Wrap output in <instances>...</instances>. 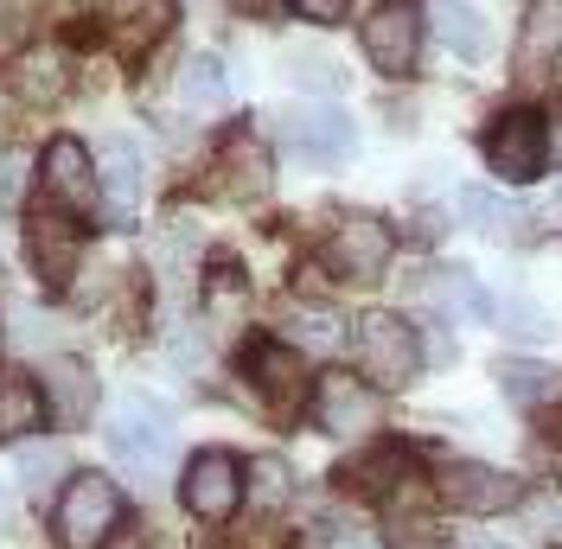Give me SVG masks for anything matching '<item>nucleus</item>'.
<instances>
[{
    "mask_svg": "<svg viewBox=\"0 0 562 549\" xmlns=\"http://www.w3.org/2000/svg\"><path fill=\"white\" fill-rule=\"evenodd\" d=\"M294 13L314 20V26H339V20L351 13V0H294Z\"/></svg>",
    "mask_w": 562,
    "mask_h": 549,
    "instance_id": "obj_32",
    "label": "nucleus"
},
{
    "mask_svg": "<svg viewBox=\"0 0 562 549\" xmlns=\"http://www.w3.org/2000/svg\"><path fill=\"white\" fill-rule=\"evenodd\" d=\"M38 396H45V415H58L65 428H77L97 410V378H90L83 358H52L45 378H38Z\"/></svg>",
    "mask_w": 562,
    "mask_h": 549,
    "instance_id": "obj_12",
    "label": "nucleus"
},
{
    "mask_svg": "<svg viewBox=\"0 0 562 549\" xmlns=\"http://www.w3.org/2000/svg\"><path fill=\"white\" fill-rule=\"evenodd\" d=\"M45 422V396L26 378H0V441H26Z\"/></svg>",
    "mask_w": 562,
    "mask_h": 549,
    "instance_id": "obj_20",
    "label": "nucleus"
},
{
    "mask_svg": "<svg viewBox=\"0 0 562 549\" xmlns=\"http://www.w3.org/2000/svg\"><path fill=\"white\" fill-rule=\"evenodd\" d=\"M288 333L301 345H314V351H333V345H339V313L301 301V307H288Z\"/></svg>",
    "mask_w": 562,
    "mask_h": 549,
    "instance_id": "obj_27",
    "label": "nucleus"
},
{
    "mask_svg": "<svg viewBox=\"0 0 562 549\" xmlns=\"http://www.w3.org/2000/svg\"><path fill=\"white\" fill-rule=\"evenodd\" d=\"M58 473H70V453L58 441L20 447V480H26V492H33V498H52V492H58Z\"/></svg>",
    "mask_w": 562,
    "mask_h": 549,
    "instance_id": "obj_23",
    "label": "nucleus"
},
{
    "mask_svg": "<svg viewBox=\"0 0 562 549\" xmlns=\"http://www.w3.org/2000/svg\"><path fill=\"white\" fill-rule=\"evenodd\" d=\"M7 524H13V492L0 485V530H7Z\"/></svg>",
    "mask_w": 562,
    "mask_h": 549,
    "instance_id": "obj_34",
    "label": "nucleus"
},
{
    "mask_svg": "<svg viewBox=\"0 0 562 549\" xmlns=\"http://www.w3.org/2000/svg\"><path fill=\"white\" fill-rule=\"evenodd\" d=\"M403 473H409V453H403V447H371V453H364V460H351V467H339V480L351 485V492H364V498H384L390 485L403 480Z\"/></svg>",
    "mask_w": 562,
    "mask_h": 549,
    "instance_id": "obj_19",
    "label": "nucleus"
},
{
    "mask_svg": "<svg viewBox=\"0 0 562 549\" xmlns=\"http://www.w3.org/2000/svg\"><path fill=\"white\" fill-rule=\"evenodd\" d=\"M122 524V492L109 473H77L52 512V530H58V549H103Z\"/></svg>",
    "mask_w": 562,
    "mask_h": 549,
    "instance_id": "obj_3",
    "label": "nucleus"
},
{
    "mask_svg": "<svg viewBox=\"0 0 562 549\" xmlns=\"http://www.w3.org/2000/svg\"><path fill=\"white\" fill-rule=\"evenodd\" d=\"M20 186H26V154L7 147V154H0V211L20 205Z\"/></svg>",
    "mask_w": 562,
    "mask_h": 549,
    "instance_id": "obj_31",
    "label": "nucleus"
},
{
    "mask_svg": "<svg viewBox=\"0 0 562 549\" xmlns=\"http://www.w3.org/2000/svg\"><path fill=\"white\" fill-rule=\"evenodd\" d=\"M26 249H33V269L45 274L52 288H65L70 274H77V249H83V237L70 231V217L45 211V217H33V231H26Z\"/></svg>",
    "mask_w": 562,
    "mask_h": 549,
    "instance_id": "obj_14",
    "label": "nucleus"
},
{
    "mask_svg": "<svg viewBox=\"0 0 562 549\" xmlns=\"http://www.w3.org/2000/svg\"><path fill=\"white\" fill-rule=\"evenodd\" d=\"M179 498H186V512L199 517V524H224V517L244 505V460L224 453V447L192 453V467L179 480Z\"/></svg>",
    "mask_w": 562,
    "mask_h": 549,
    "instance_id": "obj_7",
    "label": "nucleus"
},
{
    "mask_svg": "<svg viewBox=\"0 0 562 549\" xmlns=\"http://www.w3.org/2000/svg\"><path fill=\"white\" fill-rule=\"evenodd\" d=\"M435 492H441V505H454L467 517H498V512H512V505H525V480L498 473L486 460H448Z\"/></svg>",
    "mask_w": 562,
    "mask_h": 549,
    "instance_id": "obj_8",
    "label": "nucleus"
},
{
    "mask_svg": "<svg viewBox=\"0 0 562 549\" xmlns=\"http://www.w3.org/2000/svg\"><path fill=\"white\" fill-rule=\"evenodd\" d=\"M97 205L109 211V224H135L147 205V167H140V147L128 135L103 141V160H97Z\"/></svg>",
    "mask_w": 562,
    "mask_h": 549,
    "instance_id": "obj_10",
    "label": "nucleus"
},
{
    "mask_svg": "<svg viewBox=\"0 0 562 549\" xmlns=\"http://www.w3.org/2000/svg\"><path fill=\"white\" fill-rule=\"evenodd\" d=\"M288 77L301 90H319V97H339L346 90V70L333 65V58H319V52H288Z\"/></svg>",
    "mask_w": 562,
    "mask_h": 549,
    "instance_id": "obj_28",
    "label": "nucleus"
},
{
    "mask_svg": "<svg viewBox=\"0 0 562 549\" xmlns=\"http://www.w3.org/2000/svg\"><path fill=\"white\" fill-rule=\"evenodd\" d=\"M276 135L294 160H314V167H333V160H351L358 147V128H351L346 109L333 103H294L276 115Z\"/></svg>",
    "mask_w": 562,
    "mask_h": 549,
    "instance_id": "obj_5",
    "label": "nucleus"
},
{
    "mask_svg": "<svg viewBox=\"0 0 562 549\" xmlns=\"http://www.w3.org/2000/svg\"><path fill=\"white\" fill-rule=\"evenodd\" d=\"M249 378H256V390L276 403V410H294L301 396H307V378H301V358L288 351V345H256L249 351Z\"/></svg>",
    "mask_w": 562,
    "mask_h": 549,
    "instance_id": "obj_16",
    "label": "nucleus"
},
{
    "mask_svg": "<svg viewBox=\"0 0 562 549\" xmlns=\"http://www.w3.org/2000/svg\"><path fill=\"white\" fill-rule=\"evenodd\" d=\"M460 211L473 217V231H480V237H512V224H518V211L505 205L498 192H486V186H473V192H460Z\"/></svg>",
    "mask_w": 562,
    "mask_h": 549,
    "instance_id": "obj_26",
    "label": "nucleus"
},
{
    "mask_svg": "<svg viewBox=\"0 0 562 549\" xmlns=\"http://www.w3.org/2000/svg\"><path fill=\"white\" fill-rule=\"evenodd\" d=\"M473 549H492V544H473Z\"/></svg>",
    "mask_w": 562,
    "mask_h": 549,
    "instance_id": "obj_35",
    "label": "nucleus"
},
{
    "mask_svg": "<svg viewBox=\"0 0 562 549\" xmlns=\"http://www.w3.org/2000/svg\"><path fill=\"white\" fill-rule=\"evenodd\" d=\"M498 320H505V333H512V339H550V313L530 307V301H505Z\"/></svg>",
    "mask_w": 562,
    "mask_h": 549,
    "instance_id": "obj_29",
    "label": "nucleus"
},
{
    "mask_svg": "<svg viewBox=\"0 0 562 549\" xmlns=\"http://www.w3.org/2000/svg\"><path fill=\"white\" fill-rule=\"evenodd\" d=\"M224 172H231V179H224V192H262V186H269V160H262V147H256V141H231V147H224Z\"/></svg>",
    "mask_w": 562,
    "mask_h": 549,
    "instance_id": "obj_25",
    "label": "nucleus"
},
{
    "mask_svg": "<svg viewBox=\"0 0 562 549\" xmlns=\"http://www.w3.org/2000/svg\"><path fill=\"white\" fill-rule=\"evenodd\" d=\"M498 390H505L512 403H543V396H557V371H550V365H518V358H498Z\"/></svg>",
    "mask_w": 562,
    "mask_h": 549,
    "instance_id": "obj_24",
    "label": "nucleus"
},
{
    "mask_svg": "<svg viewBox=\"0 0 562 549\" xmlns=\"http://www.w3.org/2000/svg\"><path fill=\"white\" fill-rule=\"evenodd\" d=\"M314 422L326 435H339V441L371 435V428H378V396H371V383L351 378V371H326V378L314 383Z\"/></svg>",
    "mask_w": 562,
    "mask_h": 549,
    "instance_id": "obj_11",
    "label": "nucleus"
},
{
    "mask_svg": "<svg viewBox=\"0 0 562 549\" xmlns=\"http://www.w3.org/2000/svg\"><path fill=\"white\" fill-rule=\"evenodd\" d=\"M103 435H109V453H115L140 485H154V480H167V473H173L179 435H173V415L160 410L154 396H140V390L115 396Z\"/></svg>",
    "mask_w": 562,
    "mask_h": 549,
    "instance_id": "obj_1",
    "label": "nucleus"
},
{
    "mask_svg": "<svg viewBox=\"0 0 562 549\" xmlns=\"http://www.w3.org/2000/svg\"><path fill=\"white\" fill-rule=\"evenodd\" d=\"M390 256H396V237H390L384 217H371V211H346L333 224V237H326V269L339 281H378L390 269Z\"/></svg>",
    "mask_w": 562,
    "mask_h": 549,
    "instance_id": "obj_6",
    "label": "nucleus"
},
{
    "mask_svg": "<svg viewBox=\"0 0 562 549\" xmlns=\"http://www.w3.org/2000/svg\"><path fill=\"white\" fill-rule=\"evenodd\" d=\"M422 7L416 0H378L371 20H364V58L371 70L384 77H409L416 70V52H422Z\"/></svg>",
    "mask_w": 562,
    "mask_h": 549,
    "instance_id": "obj_9",
    "label": "nucleus"
},
{
    "mask_svg": "<svg viewBox=\"0 0 562 549\" xmlns=\"http://www.w3.org/2000/svg\"><path fill=\"white\" fill-rule=\"evenodd\" d=\"M179 103L192 109V115H217V109L231 103V77L217 58H192V65L179 70Z\"/></svg>",
    "mask_w": 562,
    "mask_h": 549,
    "instance_id": "obj_21",
    "label": "nucleus"
},
{
    "mask_svg": "<svg viewBox=\"0 0 562 549\" xmlns=\"http://www.w3.org/2000/svg\"><path fill=\"white\" fill-rule=\"evenodd\" d=\"M244 492H256L262 505H281V498H288V473H281V460H256V480H244Z\"/></svg>",
    "mask_w": 562,
    "mask_h": 549,
    "instance_id": "obj_30",
    "label": "nucleus"
},
{
    "mask_svg": "<svg viewBox=\"0 0 562 549\" xmlns=\"http://www.w3.org/2000/svg\"><path fill=\"white\" fill-rule=\"evenodd\" d=\"M543 435H550V441L562 447V410H543Z\"/></svg>",
    "mask_w": 562,
    "mask_h": 549,
    "instance_id": "obj_33",
    "label": "nucleus"
},
{
    "mask_svg": "<svg viewBox=\"0 0 562 549\" xmlns=\"http://www.w3.org/2000/svg\"><path fill=\"white\" fill-rule=\"evenodd\" d=\"M428 26H435V38L454 58H486V45H492L480 7H467V0H428Z\"/></svg>",
    "mask_w": 562,
    "mask_h": 549,
    "instance_id": "obj_17",
    "label": "nucleus"
},
{
    "mask_svg": "<svg viewBox=\"0 0 562 549\" xmlns=\"http://www.w3.org/2000/svg\"><path fill=\"white\" fill-rule=\"evenodd\" d=\"M486 167L505 179V186H530L550 167V122L537 109H505L486 128Z\"/></svg>",
    "mask_w": 562,
    "mask_h": 549,
    "instance_id": "obj_4",
    "label": "nucleus"
},
{
    "mask_svg": "<svg viewBox=\"0 0 562 549\" xmlns=\"http://www.w3.org/2000/svg\"><path fill=\"white\" fill-rule=\"evenodd\" d=\"M13 83H20L26 103H58V90H65V58H58V52H26L20 70H13Z\"/></svg>",
    "mask_w": 562,
    "mask_h": 549,
    "instance_id": "obj_22",
    "label": "nucleus"
},
{
    "mask_svg": "<svg viewBox=\"0 0 562 549\" xmlns=\"http://www.w3.org/2000/svg\"><path fill=\"white\" fill-rule=\"evenodd\" d=\"M428 301L448 313V320H486V313H492V294H486V288H480L467 269L428 274Z\"/></svg>",
    "mask_w": 562,
    "mask_h": 549,
    "instance_id": "obj_18",
    "label": "nucleus"
},
{
    "mask_svg": "<svg viewBox=\"0 0 562 549\" xmlns=\"http://www.w3.org/2000/svg\"><path fill=\"white\" fill-rule=\"evenodd\" d=\"M557 58H562V0H530L525 20H518V65L530 77H543Z\"/></svg>",
    "mask_w": 562,
    "mask_h": 549,
    "instance_id": "obj_15",
    "label": "nucleus"
},
{
    "mask_svg": "<svg viewBox=\"0 0 562 549\" xmlns=\"http://www.w3.org/2000/svg\"><path fill=\"white\" fill-rule=\"evenodd\" d=\"M351 351H358V378L378 383V390H403L422 365L416 326L396 320V313H364V320L351 326Z\"/></svg>",
    "mask_w": 562,
    "mask_h": 549,
    "instance_id": "obj_2",
    "label": "nucleus"
},
{
    "mask_svg": "<svg viewBox=\"0 0 562 549\" xmlns=\"http://www.w3.org/2000/svg\"><path fill=\"white\" fill-rule=\"evenodd\" d=\"M45 192H52L65 211H90L97 205V179H90V154H83V141L58 135L52 147H45Z\"/></svg>",
    "mask_w": 562,
    "mask_h": 549,
    "instance_id": "obj_13",
    "label": "nucleus"
}]
</instances>
